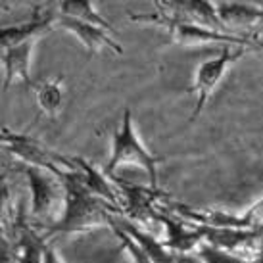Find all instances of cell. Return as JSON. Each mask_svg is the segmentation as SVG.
I'll use <instances>...</instances> for the list:
<instances>
[{
  "label": "cell",
  "mask_w": 263,
  "mask_h": 263,
  "mask_svg": "<svg viewBox=\"0 0 263 263\" xmlns=\"http://www.w3.org/2000/svg\"><path fill=\"white\" fill-rule=\"evenodd\" d=\"M58 177L64 184V210L60 219L48 225V234L90 233L100 227H110L111 212L117 208L92 194L77 169L66 167Z\"/></svg>",
  "instance_id": "cell-1"
},
{
  "label": "cell",
  "mask_w": 263,
  "mask_h": 263,
  "mask_svg": "<svg viewBox=\"0 0 263 263\" xmlns=\"http://www.w3.org/2000/svg\"><path fill=\"white\" fill-rule=\"evenodd\" d=\"M161 163V158L154 156L148 150L139 135L135 131V123H133V114L129 108H125L123 119H121V127L114 133L111 137V150H110V160L104 167V173L111 177L119 167H139L150 179V189L158 190V165Z\"/></svg>",
  "instance_id": "cell-2"
},
{
  "label": "cell",
  "mask_w": 263,
  "mask_h": 263,
  "mask_svg": "<svg viewBox=\"0 0 263 263\" xmlns=\"http://www.w3.org/2000/svg\"><path fill=\"white\" fill-rule=\"evenodd\" d=\"M135 22H146L154 23L158 27H163L167 31L171 43L184 44V46H192V44H210V43H225V44H236V46H244L248 50H263V43H256L250 39H242L236 35H229L221 29H213L208 25L196 22H186V20H179V17H169L165 14L156 15H131Z\"/></svg>",
  "instance_id": "cell-3"
},
{
  "label": "cell",
  "mask_w": 263,
  "mask_h": 263,
  "mask_svg": "<svg viewBox=\"0 0 263 263\" xmlns=\"http://www.w3.org/2000/svg\"><path fill=\"white\" fill-rule=\"evenodd\" d=\"M246 52H248V48H244V46L227 44L217 56L204 60V62L198 66L196 75H194V83H192V88H190V92L196 98L194 110H192L190 119H189L190 123H194L198 117H200V114H202L204 108L208 106L210 96L215 92V88L219 87V83L223 81L227 71H229Z\"/></svg>",
  "instance_id": "cell-4"
},
{
  "label": "cell",
  "mask_w": 263,
  "mask_h": 263,
  "mask_svg": "<svg viewBox=\"0 0 263 263\" xmlns=\"http://www.w3.org/2000/svg\"><path fill=\"white\" fill-rule=\"evenodd\" d=\"M23 173L27 177L31 192V215L37 219H48L56 210L58 202H64V184L50 169L25 165Z\"/></svg>",
  "instance_id": "cell-5"
},
{
  "label": "cell",
  "mask_w": 263,
  "mask_h": 263,
  "mask_svg": "<svg viewBox=\"0 0 263 263\" xmlns=\"http://www.w3.org/2000/svg\"><path fill=\"white\" fill-rule=\"evenodd\" d=\"M56 14H58L56 10H50L43 4L33 12V15L27 22L0 25V52L10 46L37 41V39L44 37L46 33H50L56 27Z\"/></svg>",
  "instance_id": "cell-6"
},
{
  "label": "cell",
  "mask_w": 263,
  "mask_h": 263,
  "mask_svg": "<svg viewBox=\"0 0 263 263\" xmlns=\"http://www.w3.org/2000/svg\"><path fill=\"white\" fill-rule=\"evenodd\" d=\"M56 27L71 33L90 54H96V52L104 50V48H108V50H111L114 54H119V56L123 54V46L114 39V35L110 31L98 27V25L56 14Z\"/></svg>",
  "instance_id": "cell-7"
},
{
  "label": "cell",
  "mask_w": 263,
  "mask_h": 263,
  "mask_svg": "<svg viewBox=\"0 0 263 263\" xmlns=\"http://www.w3.org/2000/svg\"><path fill=\"white\" fill-rule=\"evenodd\" d=\"M35 44H37V41H29V43L10 46V48L0 52L2 71H4V79H2V90H4V92L12 87L14 81H22L27 87H33V79H31V60H33Z\"/></svg>",
  "instance_id": "cell-8"
},
{
  "label": "cell",
  "mask_w": 263,
  "mask_h": 263,
  "mask_svg": "<svg viewBox=\"0 0 263 263\" xmlns=\"http://www.w3.org/2000/svg\"><path fill=\"white\" fill-rule=\"evenodd\" d=\"M154 217L158 221L163 223L165 227V246L169 250H173L177 254H189V252H194L200 242H204V236H202V231L200 227L190 223V221L177 219L173 215H167V213H158L154 210Z\"/></svg>",
  "instance_id": "cell-9"
},
{
  "label": "cell",
  "mask_w": 263,
  "mask_h": 263,
  "mask_svg": "<svg viewBox=\"0 0 263 263\" xmlns=\"http://www.w3.org/2000/svg\"><path fill=\"white\" fill-rule=\"evenodd\" d=\"M71 161V167L77 169L83 177V183L87 184V189L96 194L98 198H102L104 202L111 204L114 208H117L119 204V196H117V190L111 186L110 177L106 175L104 171L96 169L90 161H87L85 158H69Z\"/></svg>",
  "instance_id": "cell-10"
},
{
  "label": "cell",
  "mask_w": 263,
  "mask_h": 263,
  "mask_svg": "<svg viewBox=\"0 0 263 263\" xmlns=\"http://www.w3.org/2000/svg\"><path fill=\"white\" fill-rule=\"evenodd\" d=\"M110 225H116L117 229H121L123 233L129 234L133 240L137 242L140 248L146 252V256L150 257L154 263H171L173 261V254L167 250V246L163 244V240H156L152 234L146 233V231H142V229H139L137 225H133L131 221L116 219V217L111 215Z\"/></svg>",
  "instance_id": "cell-11"
},
{
  "label": "cell",
  "mask_w": 263,
  "mask_h": 263,
  "mask_svg": "<svg viewBox=\"0 0 263 263\" xmlns=\"http://www.w3.org/2000/svg\"><path fill=\"white\" fill-rule=\"evenodd\" d=\"M15 238V263H44V248L48 244L44 234L27 223H20Z\"/></svg>",
  "instance_id": "cell-12"
},
{
  "label": "cell",
  "mask_w": 263,
  "mask_h": 263,
  "mask_svg": "<svg viewBox=\"0 0 263 263\" xmlns=\"http://www.w3.org/2000/svg\"><path fill=\"white\" fill-rule=\"evenodd\" d=\"M217 17L223 27H240V25H257L263 20V8L248 2H219Z\"/></svg>",
  "instance_id": "cell-13"
},
{
  "label": "cell",
  "mask_w": 263,
  "mask_h": 263,
  "mask_svg": "<svg viewBox=\"0 0 263 263\" xmlns=\"http://www.w3.org/2000/svg\"><path fill=\"white\" fill-rule=\"evenodd\" d=\"M33 92L37 100L39 110L50 119L58 116L62 106H64V77H54V79H44L41 83H33Z\"/></svg>",
  "instance_id": "cell-14"
},
{
  "label": "cell",
  "mask_w": 263,
  "mask_h": 263,
  "mask_svg": "<svg viewBox=\"0 0 263 263\" xmlns=\"http://www.w3.org/2000/svg\"><path fill=\"white\" fill-rule=\"evenodd\" d=\"M58 14L66 17H73L79 22H87L92 25H98L102 29L110 31L111 35H116V31L111 27V23L96 10L92 0H58Z\"/></svg>",
  "instance_id": "cell-15"
},
{
  "label": "cell",
  "mask_w": 263,
  "mask_h": 263,
  "mask_svg": "<svg viewBox=\"0 0 263 263\" xmlns=\"http://www.w3.org/2000/svg\"><path fill=\"white\" fill-rule=\"evenodd\" d=\"M198 256L202 257L204 263H248V257L240 256L231 250H223L212 244H205L198 250Z\"/></svg>",
  "instance_id": "cell-16"
},
{
  "label": "cell",
  "mask_w": 263,
  "mask_h": 263,
  "mask_svg": "<svg viewBox=\"0 0 263 263\" xmlns=\"http://www.w3.org/2000/svg\"><path fill=\"white\" fill-rule=\"evenodd\" d=\"M8 205H10V189H8L6 181L0 183V227L4 225L8 213Z\"/></svg>",
  "instance_id": "cell-17"
},
{
  "label": "cell",
  "mask_w": 263,
  "mask_h": 263,
  "mask_svg": "<svg viewBox=\"0 0 263 263\" xmlns=\"http://www.w3.org/2000/svg\"><path fill=\"white\" fill-rule=\"evenodd\" d=\"M23 137V133H14L8 129H0V148H6L10 144H14L15 140H20Z\"/></svg>",
  "instance_id": "cell-18"
},
{
  "label": "cell",
  "mask_w": 263,
  "mask_h": 263,
  "mask_svg": "<svg viewBox=\"0 0 263 263\" xmlns=\"http://www.w3.org/2000/svg\"><path fill=\"white\" fill-rule=\"evenodd\" d=\"M171 263H204L202 257L194 254V252H189V254H177L173 256V261Z\"/></svg>",
  "instance_id": "cell-19"
},
{
  "label": "cell",
  "mask_w": 263,
  "mask_h": 263,
  "mask_svg": "<svg viewBox=\"0 0 263 263\" xmlns=\"http://www.w3.org/2000/svg\"><path fill=\"white\" fill-rule=\"evenodd\" d=\"M44 263H64V259L58 256V252L52 248L50 244H46V248H44Z\"/></svg>",
  "instance_id": "cell-20"
},
{
  "label": "cell",
  "mask_w": 263,
  "mask_h": 263,
  "mask_svg": "<svg viewBox=\"0 0 263 263\" xmlns=\"http://www.w3.org/2000/svg\"><path fill=\"white\" fill-rule=\"evenodd\" d=\"M221 2H248V4H257V6H263V0H221Z\"/></svg>",
  "instance_id": "cell-21"
},
{
  "label": "cell",
  "mask_w": 263,
  "mask_h": 263,
  "mask_svg": "<svg viewBox=\"0 0 263 263\" xmlns=\"http://www.w3.org/2000/svg\"><path fill=\"white\" fill-rule=\"evenodd\" d=\"M46 8H50V10H56L58 12V0H46V4H44Z\"/></svg>",
  "instance_id": "cell-22"
},
{
  "label": "cell",
  "mask_w": 263,
  "mask_h": 263,
  "mask_svg": "<svg viewBox=\"0 0 263 263\" xmlns=\"http://www.w3.org/2000/svg\"><path fill=\"white\" fill-rule=\"evenodd\" d=\"M6 181V173H0V183H4Z\"/></svg>",
  "instance_id": "cell-23"
}]
</instances>
